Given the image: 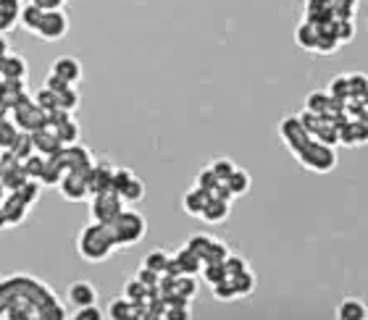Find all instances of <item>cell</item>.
I'll list each match as a JSON object with an SVG mask.
<instances>
[{"instance_id":"6da1fadb","label":"cell","mask_w":368,"mask_h":320,"mask_svg":"<svg viewBox=\"0 0 368 320\" xmlns=\"http://www.w3.org/2000/svg\"><path fill=\"white\" fill-rule=\"evenodd\" d=\"M76 249H79V255H82L87 263H103V260H108L116 249L114 236H111V229H108L106 224L92 221L90 226H84L82 231H79Z\"/></svg>"},{"instance_id":"7a4b0ae2","label":"cell","mask_w":368,"mask_h":320,"mask_svg":"<svg viewBox=\"0 0 368 320\" xmlns=\"http://www.w3.org/2000/svg\"><path fill=\"white\" fill-rule=\"evenodd\" d=\"M111 229V236H114V244L116 247H131V244H137L147 231V224H145V216H139L137 210H121L119 216L108 224Z\"/></svg>"},{"instance_id":"3957f363","label":"cell","mask_w":368,"mask_h":320,"mask_svg":"<svg viewBox=\"0 0 368 320\" xmlns=\"http://www.w3.org/2000/svg\"><path fill=\"white\" fill-rule=\"evenodd\" d=\"M297 160L303 163L308 171H316V174H329V171L337 166V152L334 147L319 142V139H308L305 147L297 152Z\"/></svg>"},{"instance_id":"277c9868","label":"cell","mask_w":368,"mask_h":320,"mask_svg":"<svg viewBox=\"0 0 368 320\" xmlns=\"http://www.w3.org/2000/svg\"><path fill=\"white\" fill-rule=\"evenodd\" d=\"M124 210V200L119 197L116 192H100V194H92L90 200V216L92 221H98V224H111L119 213Z\"/></svg>"},{"instance_id":"5b68a950","label":"cell","mask_w":368,"mask_h":320,"mask_svg":"<svg viewBox=\"0 0 368 320\" xmlns=\"http://www.w3.org/2000/svg\"><path fill=\"white\" fill-rule=\"evenodd\" d=\"M66 32H69V16H66L64 11H42V19L40 24H37V29H34V34L40 37V40L45 42H56L61 40V37H66Z\"/></svg>"},{"instance_id":"8992f818","label":"cell","mask_w":368,"mask_h":320,"mask_svg":"<svg viewBox=\"0 0 368 320\" xmlns=\"http://www.w3.org/2000/svg\"><path fill=\"white\" fill-rule=\"evenodd\" d=\"M61 163H64V169L66 171H71V174H87V171L92 169V152L87 150V147H82L79 142H74V144H64L61 147Z\"/></svg>"},{"instance_id":"52a82bcc","label":"cell","mask_w":368,"mask_h":320,"mask_svg":"<svg viewBox=\"0 0 368 320\" xmlns=\"http://www.w3.org/2000/svg\"><path fill=\"white\" fill-rule=\"evenodd\" d=\"M11 113H14V119H16L19 131H34V129L45 126V111H40L29 97H21V100L11 108Z\"/></svg>"},{"instance_id":"ba28073f","label":"cell","mask_w":368,"mask_h":320,"mask_svg":"<svg viewBox=\"0 0 368 320\" xmlns=\"http://www.w3.org/2000/svg\"><path fill=\"white\" fill-rule=\"evenodd\" d=\"M279 134H282V142L287 144V150L294 152V155L303 150L305 142L311 139V134L303 129V124L297 121V116H287V119L279 124Z\"/></svg>"},{"instance_id":"9c48e42d","label":"cell","mask_w":368,"mask_h":320,"mask_svg":"<svg viewBox=\"0 0 368 320\" xmlns=\"http://www.w3.org/2000/svg\"><path fill=\"white\" fill-rule=\"evenodd\" d=\"M56 186H58V192L71 202H82V200L90 197V186H87V179H84L82 174H71V171H66Z\"/></svg>"},{"instance_id":"30bf717a","label":"cell","mask_w":368,"mask_h":320,"mask_svg":"<svg viewBox=\"0 0 368 320\" xmlns=\"http://www.w3.org/2000/svg\"><path fill=\"white\" fill-rule=\"evenodd\" d=\"M87 186H90V197L100 192H111L114 184V166L111 163H92V169L84 174Z\"/></svg>"},{"instance_id":"8fae6325","label":"cell","mask_w":368,"mask_h":320,"mask_svg":"<svg viewBox=\"0 0 368 320\" xmlns=\"http://www.w3.org/2000/svg\"><path fill=\"white\" fill-rule=\"evenodd\" d=\"M337 139L344 147H360V144H366L368 139L366 121H352V119L344 121L342 126H337Z\"/></svg>"},{"instance_id":"7c38bea8","label":"cell","mask_w":368,"mask_h":320,"mask_svg":"<svg viewBox=\"0 0 368 320\" xmlns=\"http://www.w3.org/2000/svg\"><path fill=\"white\" fill-rule=\"evenodd\" d=\"M29 208H32V205L21 200L16 192H9L3 200H0V210H3V216H6V224L9 226L21 224V221L29 216Z\"/></svg>"},{"instance_id":"4fadbf2b","label":"cell","mask_w":368,"mask_h":320,"mask_svg":"<svg viewBox=\"0 0 368 320\" xmlns=\"http://www.w3.org/2000/svg\"><path fill=\"white\" fill-rule=\"evenodd\" d=\"M29 136H32V144H34V152H40V155H56V152H61V139L56 136V131L50 126H40L34 129V131H29Z\"/></svg>"},{"instance_id":"5bb4252c","label":"cell","mask_w":368,"mask_h":320,"mask_svg":"<svg viewBox=\"0 0 368 320\" xmlns=\"http://www.w3.org/2000/svg\"><path fill=\"white\" fill-rule=\"evenodd\" d=\"M50 71L58 74L61 79H66L69 84H76V81H82V64L71 56H64V58H56L53 66H50Z\"/></svg>"},{"instance_id":"9a60e30c","label":"cell","mask_w":368,"mask_h":320,"mask_svg":"<svg viewBox=\"0 0 368 320\" xmlns=\"http://www.w3.org/2000/svg\"><path fill=\"white\" fill-rule=\"evenodd\" d=\"M66 299H69V304H74V307L95 304V302H98V291H95V286H92L90 281H76V284H71V286H69Z\"/></svg>"},{"instance_id":"2e32d148","label":"cell","mask_w":368,"mask_h":320,"mask_svg":"<svg viewBox=\"0 0 368 320\" xmlns=\"http://www.w3.org/2000/svg\"><path fill=\"white\" fill-rule=\"evenodd\" d=\"M229 205L232 202L227 200H219V197H208V202H205V208L200 210V218H203L205 224H221V221H227V216H229Z\"/></svg>"},{"instance_id":"e0dca14e","label":"cell","mask_w":368,"mask_h":320,"mask_svg":"<svg viewBox=\"0 0 368 320\" xmlns=\"http://www.w3.org/2000/svg\"><path fill=\"white\" fill-rule=\"evenodd\" d=\"M134 312H137V304H131L126 296H119L114 302L108 304L106 318L111 320H134Z\"/></svg>"},{"instance_id":"ac0fdd59","label":"cell","mask_w":368,"mask_h":320,"mask_svg":"<svg viewBox=\"0 0 368 320\" xmlns=\"http://www.w3.org/2000/svg\"><path fill=\"white\" fill-rule=\"evenodd\" d=\"M337 318L339 320H366L368 318V310L366 304L360 302V299H344L342 304H339V310H337Z\"/></svg>"},{"instance_id":"d6986e66","label":"cell","mask_w":368,"mask_h":320,"mask_svg":"<svg viewBox=\"0 0 368 320\" xmlns=\"http://www.w3.org/2000/svg\"><path fill=\"white\" fill-rule=\"evenodd\" d=\"M316 40H319V26H313L311 21H303L294 29V42L303 50H316Z\"/></svg>"},{"instance_id":"ffe728a7","label":"cell","mask_w":368,"mask_h":320,"mask_svg":"<svg viewBox=\"0 0 368 320\" xmlns=\"http://www.w3.org/2000/svg\"><path fill=\"white\" fill-rule=\"evenodd\" d=\"M174 260H176V268H179V273H192L195 276L200 268H203V260L192 252V249H187V247H181L176 255H174Z\"/></svg>"},{"instance_id":"44dd1931","label":"cell","mask_w":368,"mask_h":320,"mask_svg":"<svg viewBox=\"0 0 368 320\" xmlns=\"http://www.w3.org/2000/svg\"><path fill=\"white\" fill-rule=\"evenodd\" d=\"M224 181H227V186H229V192L234 194V197L250 192V174H245V171L237 169V166H234V171H232V174L224 179Z\"/></svg>"},{"instance_id":"7402d4cb","label":"cell","mask_w":368,"mask_h":320,"mask_svg":"<svg viewBox=\"0 0 368 320\" xmlns=\"http://www.w3.org/2000/svg\"><path fill=\"white\" fill-rule=\"evenodd\" d=\"M232 286H234V291H237V299L239 296H250L255 291V276L250 268H245L242 273H237V276H232Z\"/></svg>"},{"instance_id":"603a6c76","label":"cell","mask_w":368,"mask_h":320,"mask_svg":"<svg viewBox=\"0 0 368 320\" xmlns=\"http://www.w3.org/2000/svg\"><path fill=\"white\" fill-rule=\"evenodd\" d=\"M53 131H56V136L61 139V144L79 142V124H76V121H74L71 116H69L66 121H61V124H58V126L53 129Z\"/></svg>"},{"instance_id":"cb8c5ba5","label":"cell","mask_w":368,"mask_h":320,"mask_svg":"<svg viewBox=\"0 0 368 320\" xmlns=\"http://www.w3.org/2000/svg\"><path fill=\"white\" fill-rule=\"evenodd\" d=\"M208 197L211 194L203 192V189H197V186H192L187 194H184V210H187L189 216H200V210L205 208V202H208Z\"/></svg>"},{"instance_id":"d4e9b609","label":"cell","mask_w":368,"mask_h":320,"mask_svg":"<svg viewBox=\"0 0 368 320\" xmlns=\"http://www.w3.org/2000/svg\"><path fill=\"white\" fill-rule=\"evenodd\" d=\"M337 48H339V40H337L334 32H332V24H329V26H319L316 53H324V56H329V53H334Z\"/></svg>"},{"instance_id":"484cf974","label":"cell","mask_w":368,"mask_h":320,"mask_svg":"<svg viewBox=\"0 0 368 320\" xmlns=\"http://www.w3.org/2000/svg\"><path fill=\"white\" fill-rule=\"evenodd\" d=\"M332 32L339 40V45L350 42L355 37V19H332Z\"/></svg>"},{"instance_id":"4316f807","label":"cell","mask_w":368,"mask_h":320,"mask_svg":"<svg viewBox=\"0 0 368 320\" xmlns=\"http://www.w3.org/2000/svg\"><path fill=\"white\" fill-rule=\"evenodd\" d=\"M9 150H11V155L19 160V163H21L24 158H29V155L34 152V144H32V136H29V131H19L16 142L11 144Z\"/></svg>"},{"instance_id":"83f0119b","label":"cell","mask_w":368,"mask_h":320,"mask_svg":"<svg viewBox=\"0 0 368 320\" xmlns=\"http://www.w3.org/2000/svg\"><path fill=\"white\" fill-rule=\"evenodd\" d=\"M116 194H119L124 202H139L142 197H145V184H142L137 176H131L129 181H126V184H124Z\"/></svg>"},{"instance_id":"f1b7e54d","label":"cell","mask_w":368,"mask_h":320,"mask_svg":"<svg viewBox=\"0 0 368 320\" xmlns=\"http://www.w3.org/2000/svg\"><path fill=\"white\" fill-rule=\"evenodd\" d=\"M40 19H42V11L37 9L34 3H29L26 9H19V21H21V26H24V29H29V32H34V29H37Z\"/></svg>"},{"instance_id":"f546056e","label":"cell","mask_w":368,"mask_h":320,"mask_svg":"<svg viewBox=\"0 0 368 320\" xmlns=\"http://www.w3.org/2000/svg\"><path fill=\"white\" fill-rule=\"evenodd\" d=\"M21 169H24V174L29 179H37V181H40V174H42V169H45V155L32 152L29 158L21 160Z\"/></svg>"},{"instance_id":"4dcf8cb0","label":"cell","mask_w":368,"mask_h":320,"mask_svg":"<svg viewBox=\"0 0 368 320\" xmlns=\"http://www.w3.org/2000/svg\"><path fill=\"white\" fill-rule=\"evenodd\" d=\"M76 105H79V95H76V89L74 87H66V89H61V92H56V108L74 113L76 111Z\"/></svg>"},{"instance_id":"1f68e13d","label":"cell","mask_w":368,"mask_h":320,"mask_svg":"<svg viewBox=\"0 0 368 320\" xmlns=\"http://www.w3.org/2000/svg\"><path fill=\"white\" fill-rule=\"evenodd\" d=\"M19 126L9 119H0V150H9L11 144L16 142Z\"/></svg>"},{"instance_id":"d6a6232c","label":"cell","mask_w":368,"mask_h":320,"mask_svg":"<svg viewBox=\"0 0 368 320\" xmlns=\"http://www.w3.org/2000/svg\"><path fill=\"white\" fill-rule=\"evenodd\" d=\"M147 291H150V289H147L145 284H142V281H137V279H131L129 284L124 286V296H126V299H129L131 304L145 302V299H147Z\"/></svg>"},{"instance_id":"836d02e7","label":"cell","mask_w":368,"mask_h":320,"mask_svg":"<svg viewBox=\"0 0 368 320\" xmlns=\"http://www.w3.org/2000/svg\"><path fill=\"white\" fill-rule=\"evenodd\" d=\"M358 0H332V16L334 19H355Z\"/></svg>"},{"instance_id":"e575fe53","label":"cell","mask_w":368,"mask_h":320,"mask_svg":"<svg viewBox=\"0 0 368 320\" xmlns=\"http://www.w3.org/2000/svg\"><path fill=\"white\" fill-rule=\"evenodd\" d=\"M366 89H368L366 74L355 71L347 76V95L350 97H366Z\"/></svg>"},{"instance_id":"d590c367","label":"cell","mask_w":368,"mask_h":320,"mask_svg":"<svg viewBox=\"0 0 368 320\" xmlns=\"http://www.w3.org/2000/svg\"><path fill=\"white\" fill-rule=\"evenodd\" d=\"M313 139H319V142L329 144V147H337V144H339V139H337V126L329 124V121H324V124L313 131Z\"/></svg>"},{"instance_id":"8d00e7d4","label":"cell","mask_w":368,"mask_h":320,"mask_svg":"<svg viewBox=\"0 0 368 320\" xmlns=\"http://www.w3.org/2000/svg\"><path fill=\"white\" fill-rule=\"evenodd\" d=\"M166 263H169V255H166L164 249H153V252H147L145 260H142L145 268H150V271H156V273H164Z\"/></svg>"},{"instance_id":"74e56055","label":"cell","mask_w":368,"mask_h":320,"mask_svg":"<svg viewBox=\"0 0 368 320\" xmlns=\"http://www.w3.org/2000/svg\"><path fill=\"white\" fill-rule=\"evenodd\" d=\"M227 255H229V247H227L224 241L213 239L211 247H208V252H205V257H203V263H224V257Z\"/></svg>"},{"instance_id":"f35d334b","label":"cell","mask_w":368,"mask_h":320,"mask_svg":"<svg viewBox=\"0 0 368 320\" xmlns=\"http://www.w3.org/2000/svg\"><path fill=\"white\" fill-rule=\"evenodd\" d=\"M40 186H42V184L37 181V179H26L24 184H21V186L16 189V194H19V197H21L24 202H29V205H32V202L37 200V197H40Z\"/></svg>"},{"instance_id":"ab89813d","label":"cell","mask_w":368,"mask_h":320,"mask_svg":"<svg viewBox=\"0 0 368 320\" xmlns=\"http://www.w3.org/2000/svg\"><path fill=\"white\" fill-rule=\"evenodd\" d=\"M211 291H213V296H216V299H221V302H232V299H237V291H234V286H232L229 279L213 284Z\"/></svg>"},{"instance_id":"60d3db41","label":"cell","mask_w":368,"mask_h":320,"mask_svg":"<svg viewBox=\"0 0 368 320\" xmlns=\"http://www.w3.org/2000/svg\"><path fill=\"white\" fill-rule=\"evenodd\" d=\"M329 108V95L327 92H311L308 95V100H305V111H313V113H327Z\"/></svg>"},{"instance_id":"b9f144b4","label":"cell","mask_w":368,"mask_h":320,"mask_svg":"<svg viewBox=\"0 0 368 320\" xmlns=\"http://www.w3.org/2000/svg\"><path fill=\"white\" fill-rule=\"evenodd\" d=\"M200 271H203V276H205V281H208V284H219V281H224L227 279V271H224V263H203V268H200Z\"/></svg>"},{"instance_id":"7bdbcfd3","label":"cell","mask_w":368,"mask_h":320,"mask_svg":"<svg viewBox=\"0 0 368 320\" xmlns=\"http://www.w3.org/2000/svg\"><path fill=\"white\" fill-rule=\"evenodd\" d=\"M211 241H213V236H205V234H195V236H192V239H189L187 244H184V247L192 249V252H195V255L200 257V260H203L205 252H208V247H211Z\"/></svg>"},{"instance_id":"ee69618b","label":"cell","mask_w":368,"mask_h":320,"mask_svg":"<svg viewBox=\"0 0 368 320\" xmlns=\"http://www.w3.org/2000/svg\"><path fill=\"white\" fill-rule=\"evenodd\" d=\"M32 103L40 108V111H45V113H50L53 108H56V92H50L48 87H42L37 95L32 97Z\"/></svg>"},{"instance_id":"f6af8a7d","label":"cell","mask_w":368,"mask_h":320,"mask_svg":"<svg viewBox=\"0 0 368 320\" xmlns=\"http://www.w3.org/2000/svg\"><path fill=\"white\" fill-rule=\"evenodd\" d=\"M297 121H300L305 131H308V134L313 136V131H316V129H319L321 124H324V116H321V113H313V111H303L300 116H297Z\"/></svg>"},{"instance_id":"bcb514c9","label":"cell","mask_w":368,"mask_h":320,"mask_svg":"<svg viewBox=\"0 0 368 320\" xmlns=\"http://www.w3.org/2000/svg\"><path fill=\"white\" fill-rule=\"evenodd\" d=\"M216 184H219V179H216V174H213L211 169H203L200 174H197V179H195L197 189H203V192H208V194L216 189Z\"/></svg>"},{"instance_id":"7dc6e473","label":"cell","mask_w":368,"mask_h":320,"mask_svg":"<svg viewBox=\"0 0 368 320\" xmlns=\"http://www.w3.org/2000/svg\"><path fill=\"white\" fill-rule=\"evenodd\" d=\"M103 315H106V312L100 310L98 304H82V307H76V312H74L71 318L74 320H103Z\"/></svg>"},{"instance_id":"c3c4849f","label":"cell","mask_w":368,"mask_h":320,"mask_svg":"<svg viewBox=\"0 0 368 320\" xmlns=\"http://www.w3.org/2000/svg\"><path fill=\"white\" fill-rule=\"evenodd\" d=\"M245 268H247V263L239 255H227V257H224V271H227V279H232V276L242 273Z\"/></svg>"},{"instance_id":"681fc988","label":"cell","mask_w":368,"mask_h":320,"mask_svg":"<svg viewBox=\"0 0 368 320\" xmlns=\"http://www.w3.org/2000/svg\"><path fill=\"white\" fill-rule=\"evenodd\" d=\"M329 97H337V100H347V76H337V79H332V84H329Z\"/></svg>"},{"instance_id":"f907efd6","label":"cell","mask_w":368,"mask_h":320,"mask_svg":"<svg viewBox=\"0 0 368 320\" xmlns=\"http://www.w3.org/2000/svg\"><path fill=\"white\" fill-rule=\"evenodd\" d=\"M211 171L216 174V179H219V181H224V179H227L232 171H234V163H232V160H227V158H219L211 166Z\"/></svg>"},{"instance_id":"816d5d0a","label":"cell","mask_w":368,"mask_h":320,"mask_svg":"<svg viewBox=\"0 0 368 320\" xmlns=\"http://www.w3.org/2000/svg\"><path fill=\"white\" fill-rule=\"evenodd\" d=\"M158 279H161V273L150 271V268H145V265H142V268L137 271V281H142L147 289H156L158 286Z\"/></svg>"},{"instance_id":"f5cc1de1","label":"cell","mask_w":368,"mask_h":320,"mask_svg":"<svg viewBox=\"0 0 368 320\" xmlns=\"http://www.w3.org/2000/svg\"><path fill=\"white\" fill-rule=\"evenodd\" d=\"M45 87L50 89V92H61V89H66V87H74V84H69L66 79H61L58 74H53L50 71L48 76H45Z\"/></svg>"},{"instance_id":"db71d44e","label":"cell","mask_w":368,"mask_h":320,"mask_svg":"<svg viewBox=\"0 0 368 320\" xmlns=\"http://www.w3.org/2000/svg\"><path fill=\"white\" fill-rule=\"evenodd\" d=\"M166 320H189V307H164Z\"/></svg>"},{"instance_id":"11a10c76","label":"cell","mask_w":368,"mask_h":320,"mask_svg":"<svg viewBox=\"0 0 368 320\" xmlns=\"http://www.w3.org/2000/svg\"><path fill=\"white\" fill-rule=\"evenodd\" d=\"M19 9H21V0H0V14L19 16Z\"/></svg>"},{"instance_id":"9f6ffc18","label":"cell","mask_w":368,"mask_h":320,"mask_svg":"<svg viewBox=\"0 0 368 320\" xmlns=\"http://www.w3.org/2000/svg\"><path fill=\"white\" fill-rule=\"evenodd\" d=\"M32 3L40 11H58L61 6H64V0H32Z\"/></svg>"},{"instance_id":"6f0895ef","label":"cell","mask_w":368,"mask_h":320,"mask_svg":"<svg viewBox=\"0 0 368 320\" xmlns=\"http://www.w3.org/2000/svg\"><path fill=\"white\" fill-rule=\"evenodd\" d=\"M305 9H332V0H305Z\"/></svg>"},{"instance_id":"680465c9","label":"cell","mask_w":368,"mask_h":320,"mask_svg":"<svg viewBox=\"0 0 368 320\" xmlns=\"http://www.w3.org/2000/svg\"><path fill=\"white\" fill-rule=\"evenodd\" d=\"M3 56H9V40L0 34V58H3Z\"/></svg>"},{"instance_id":"91938a15","label":"cell","mask_w":368,"mask_h":320,"mask_svg":"<svg viewBox=\"0 0 368 320\" xmlns=\"http://www.w3.org/2000/svg\"><path fill=\"white\" fill-rule=\"evenodd\" d=\"M6 113H9V108H6V105L0 103V119H9V116H6Z\"/></svg>"},{"instance_id":"94428289","label":"cell","mask_w":368,"mask_h":320,"mask_svg":"<svg viewBox=\"0 0 368 320\" xmlns=\"http://www.w3.org/2000/svg\"><path fill=\"white\" fill-rule=\"evenodd\" d=\"M6 226H9V224H6V216H3V210H0V231H3Z\"/></svg>"}]
</instances>
